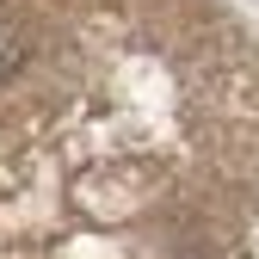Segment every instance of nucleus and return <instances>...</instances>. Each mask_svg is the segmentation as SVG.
<instances>
[{
	"label": "nucleus",
	"instance_id": "1",
	"mask_svg": "<svg viewBox=\"0 0 259 259\" xmlns=\"http://www.w3.org/2000/svg\"><path fill=\"white\" fill-rule=\"evenodd\" d=\"M25 56H31V31H25V19L0 13V80H13V74L25 68Z\"/></svg>",
	"mask_w": 259,
	"mask_h": 259
}]
</instances>
